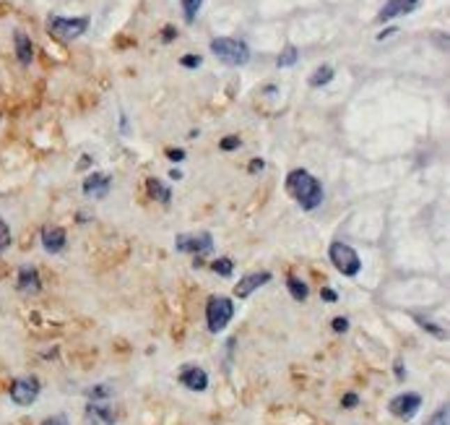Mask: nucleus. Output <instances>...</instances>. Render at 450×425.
<instances>
[{
	"instance_id": "6ab92c4d",
	"label": "nucleus",
	"mask_w": 450,
	"mask_h": 425,
	"mask_svg": "<svg viewBox=\"0 0 450 425\" xmlns=\"http://www.w3.org/2000/svg\"><path fill=\"white\" fill-rule=\"evenodd\" d=\"M333 81V68L331 66H320V68L313 70V76H310V87H325V84H331Z\"/></svg>"
},
{
	"instance_id": "393cba45",
	"label": "nucleus",
	"mask_w": 450,
	"mask_h": 425,
	"mask_svg": "<svg viewBox=\"0 0 450 425\" xmlns=\"http://www.w3.org/2000/svg\"><path fill=\"white\" fill-rule=\"evenodd\" d=\"M417 321L421 324V329H427V331H432V334L437 336V339H445V329H440V327H435V324H430V321H424V318H419V316H414Z\"/></svg>"
},
{
	"instance_id": "c85d7f7f",
	"label": "nucleus",
	"mask_w": 450,
	"mask_h": 425,
	"mask_svg": "<svg viewBox=\"0 0 450 425\" xmlns=\"http://www.w3.org/2000/svg\"><path fill=\"white\" fill-rule=\"evenodd\" d=\"M331 327H333V331H339V334H343V331L349 329V321H346V318L339 316V318H333V324H331Z\"/></svg>"
},
{
	"instance_id": "9b49d317",
	"label": "nucleus",
	"mask_w": 450,
	"mask_h": 425,
	"mask_svg": "<svg viewBox=\"0 0 450 425\" xmlns=\"http://www.w3.org/2000/svg\"><path fill=\"white\" fill-rule=\"evenodd\" d=\"M16 287L19 292H26V295H37L42 290V279H40V271L31 267V264H24L16 274Z\"/></svg>"
},
{
	"instance_id": "4468645a",
	"label": "nucleus",
	"mask_w": 450,
	"mask_h": 425,
	"mask_svg": "<svg viewBox=\"0 0 450 425\" xmlns=\"http://www.w3.org/2000/svg\"><path fill=\"white\" fill-rule=\"evenodd\" d=\"M109 186H112V178H109L107 172H91V175L84 180V196L104 198L107 196Z\"/></svg>"
},
{
	"instance_id": "f8f14e48",
	"label": "nucleus",
	"mask_w": 450,
	"mask_h": 425,
	"mask_svg": "<svg viewBox=\"0 0 450 425\" xmlns=\"http://www.w3.org/2000/svg\"><path fill=\"white\" fill-rule=\"evenodd\" d=\"M417 6H419V0H388V3L380 8V13H378V21L385 24V21L398 19V16H406V13H411Z\"/></svg>"
},
{
	"instance_id": "ddd939ff",
	"label": "nucleus",
	"mask_w": 450,
	"mask_h": 425,
	"mask_svg": "<svg viewBox=\"0 0 450 425\" xmlns=\"http://www.w3.org/2000/svg\"><path fill=\"white\" fill-rule=\"evenodd\" d=\"M180 384L190 392H205L208 389V373L198 366H185L180 371Z\"/></svg>"
},
{
	"instance_id": "9d476101",
	"label": "nucleus",
	"mask_w": 450,
	"mask_h": 425,
	"mask_svg": "<svg viewBox=\"0 0 450 425\" xmlns=\"http://www.w3.org/2000/svg\"><path fill=\"white\" fill-rule=\"evenodd\" d=\"M65 246H68V235H65V230L63 228H52V225H47V228L42 230V248H45L47 253L58 256V253L65 251Z\"/></svg>"
},
{
	"instance_id": "423d86ee",
	"label": "nucleus",
	"mask_w": 450,
	"mask_h": 425,
	"mask_svg": "<svg viewBox=\"0 0 450 425\" xmlns=\"http://www.w3.org/2000/svg\"><path fill=\"white\" fill-rule=\"evenodd\" d=\"M175 248L180 253H196V256H205L214 251V235L211 232H185V235L175 237Z\"/></svg>"
},
{
	"instance_id": "f03ea898",
	"label": "nucleus",
	"mask_w": 450,
	"mask_h": 425,
	"mask_svg": "<svg viewBox=\"0 0 450 425\" xmlns=\"http://www.w3.org/2000/svg\"><path fill=\"white\" fill-rule=\"evenodd\" d=\"M211 52L229 68H242V66L250 63L247 42L235 40V37H216V40H211Z\"/></svg>"
},
{
	"instance_id": "f704fd0d",
	"label": "nucleus",
	"mask_w": 450,
	"mask_h": 425,
	"mask_svg": "<svg viewBox=\"0 0 450 425\" xmlns=\"http://www.w3.org/2000/svg\"><path fill=\"white\" fill-rule=\"evenodd\" d=\"M175 34H177L175 27H164V42H172L175 40Z\"/></svg>"
},
{
	"instance_id": "f257e3e1",
	"label": "nucleus",
	"mask_w": 450,
	"mask_h": 425,
	"mask_svg": "<svg viewBox=\"0 0 450 425\" xmlns=\"http://www.w3.org/2000/svg\"><path fill=\"white\" fill-rule=\"evenodd\" d=\"M286 193L304 209V211H315L323 204V186L320 180L310 175L307 170H292L286 175Z\"/></svg>"
},
{
	"instance_id": "39448f33",
	"label": "nucleus",
	"mask_w": 450,
	"mask_h": 425,
	"mask_svg": "<svg viewBox=\"0 0 450 425\" xmlns=\"http://www.w3.org/2000/svg\"><path fill=\"white\" fill-rule=\"evenodd\" d=\"M88 29V19L79 16V19H65V16H49L47 19V31L55 34L58 40H76Z\"/></svg>"
},
{
	"instance_id": "4be33fe9",
	"label": "nucleus",
	"mask_w": 450,
	"mask_h": 425,
	"mask_svg": "<svg viewBox=\"0 0 450 425\" xmlns=\"http://www.w3.org/2000/svg\"><path fill=\"white\" fill-rule=\"evenodd\" d=\"M297 58H300L297 47H292V45H289V47H286L284 52L276 58V66H279V68H289V66H294V63H297Z\"/></svg>"
},
{
	"instance_id": "a878e982",
	"label": "nucleus",
	"mask_w": 450,
	"mask_h": 425,
	"mask_svg": "<svg viewBox=\"0 0 450 425\" xmlns=\"http://www.w3.org/2000/svg\"><path fill=\"white\" fill-rule=\"evenodd\" d=\"M430 425H448V405H442L437 412H435V417L430 420Z\"/></svg>"
},
{
	"instance_id": "412c9836",
	"label": "nucleus",
	"mask_w": 450,
	"mask_h": 425,
	"mask_svg": "<svg viewBox=\"0 0 450 425\" xmlns=\"http://www.w3.org/2000/svg\"><path fill=\"white\" fill-rule=\"evenodd\" d=\"M183 3V13H185V21L187 24H193L198 19V10L203 6V0H180Z\"/></svg>"
},
{
	"instance_id": "4c0bfd02",
	"label": "nucleus",
	"mask_w": 450,
	"mask_h": 425,
	"mask_svg": "<svg viewBox=\"0 0 450 425\" xmlns=\"http://www.w3.org/2000/svg\"><path fill=\"white\" fill-rule=\"evenodd\" d=\"M169 178H172V180H180V178H183V172H180V170H172V172H169Z\"/></svg>"
},
{
	"instance_id": "7ed1b4c3",
	"label": "nucleus",
	"mask_w": 450,
	"mask_h": 425,
	"mask_svg": "<svg viewBox=\"0 0 450 425\" xmlns=\"http://www.w3.org/2000/svg\"><path fill=\"white\" fill-rule=\"evenodd\" d=\"M328 258H331V264L336 267V271H341L343 277H357L362 271V258H359V253L349 243H341V240L331 243Z\"/></svg>"
},
{
	"instance_id": "6e6552de",
	"label": "nucleus",
	"mask_w": 450,
	"mask_h": 425,
	"mask_svg": "<svg viewBox=\"0 0 450 425\" xmlns=\"http://www.w3.org/2000/svg\"><path fill=\"white\" fill-rule=\"evenodd\" d=\"M419 407H421V396L417 392H406V394L393 396L388 410H391V415L401 417V420H411V417L419 412Z\"/></svg>"
},
{
	"instance_id": "72a5a7b5",
	"label": "nucleus",
	"mask_w": 450,
	"mask_h": 425,
	"mask_svg": "<svg viewBox=\"0 0 450 425\" xmlns=\"http://www.w3.org/2000/svg\"><path fill=\"white\" fill-rule=\"evenodd\" d=\"M263 167H265L263 159H253V162H250V172H258V170H263Z\"/></svg>"
},
{
	"instance_id": "aec40b11",
	"label": "nucleus",
	"mask_w": 450,
	"mask_h": 425,
	"mask_svg": "<svg viewBox=\"0 0 450 425\" xmlns=\"http://www.w3.org/2000/svg\"><path fill=\"white\" fill-rule=\"evenodd\" d=\"M88 402H107L109 396H112V389L107 384H99V386H91L86 392Z\"/></svg>"
},
{
	"instance_id": "a211bd4d",
	"label": "nucleus",
	"mask_w": 450,
	"mask_h": 425,
	"mask_svg": "<svg viewBox=\"0 0 450 425\" xmlns=\"http://www.w3.org/2000/svg\"><path fill=\"white\" fill-rule=\"evenodd\" d=\"M286 290H289V295H292L297 303H304V300L310 297V287L304 285L302 279H297V277L286 279Z\"/></svg>"
},
{
	"instance_id": "2eb2a0df",
	"label": "nucleus",
	"mask_w": 450,
	"mask_h": 425,
	"mask_svg": "<svg viewBox=\"0 0 450 425\" xmlns=\"http://www.w3.org/2000/svg\"><path fill=\"white\" fill-rule=\"evenodd\" d=\"M86 420L91 425H115V412L109 410L107 402H88Z\"/></svg>"
},
{
	"instance_id": "1a4fd4ad",
	"label": "nucleus",
	"mask_w": 450,
	"mask_h": 425,
	"mask_svg": "<svg viewBox=\"0 0 450 425\" xmlns=\"http://www.w3.org/2000/svg\"><path fill=\"white\" fill-rule=\"evenodd\" d=\"M268 282H271V271H253V274H245V277L235 285V297L245 300V297H250L255 290H261V287L268 285Z\"/></svg>"
},
{
	"instance_id": "c9c22d12",
	"label": "nucleus",
	"mask_w": 450,
	"mask_h": 425,
	"mask_svg": "<svg viewBox=\"0 0 450 425\" xmlns=\"http://www.w3.org/2000/svg\"><path fill=\"white\" fill-rule=\"evenodd\" d=\"M396 378H398V381L403 378V363H401V360H396Z\"/></svg>"
},
{
	"instance_id": "c756f323",
	"label": "nucleus",
	"mask_w": 450,
	"mask_h": 425,
	"mask_svg": "<svg viewBox=\"0 0 450 425\" xmlns=\"http://www.w3.org/2000/svg\"><path fill=\"white\" fill-rule=\"evenodd\" d=\"M240 147V139H237V136H226L224 141H222V149H224V151H232V149H237Z\"/></svg>"
},
{
	"instance_id": "cd10ccee",
	"label": "nucleus",
	"mask_w": 450,
	"mask_h": 425,
	"mask_svg": "<svg viewBox=\"0 0 450 425\" xmlns=\"http://www.w3.org/2000/svg\"><path fill=\"white\" fill-rule=\"evenodd\" d=\"M180 63H183L185 68H198V66H201V55H185Z\"/></svg>"
},
{
	"instance_id": "2f4dec72",
	"label": "nucleus",
	"mask_w": 450,
	"mask_h": 425,
	"mask_svg": "<svg viewBox=\"0 0 450 425\" xmlns=\"http://www.w3.org/2000/svg\"><path fill=\"white\" fill-rule=\"evenodd\" d=\"M166 157L172 159V162H183V159H185V151H183V149H166Z\"/></svg>"
},
{
	"instance_id": "0eeeda50",
	"label": "nucleus",
	"mask_w": 450,
	"mask_h": 425,
	"mask_svg": "<svg viewBox=\"0 0 450 425\" xmlns=\"http://www.w3.org/2000/svg\"><path fill=\"white\" fill-rule=\"evenodd\" d=\"M42 392V384L37 376H21L10 384V399L19 407H29L37 402V396Z\"/></svg>"
},
{
	"instance_id": "dca6fc26",
	"label": "nucleus",
	"mask_w": 450,
	"mask_h": 425,
	"mask_svg": "<svg viewBox=\"0 0 450 425\" xmlns=\"http://www.w3.org/2000/svg\"><path fill=\"white\" fill-rule=\"evenodd\" d=\"M13 42H16V58H19V63L21 66H29L31 60H34V45H31L29 34L16 31V34H13Z\"/></svg>"
},
{
	"instance_id": "bb28decb",
	"label": "nucleus",
	"mask_w": 450,
	"mask_h": 425,
	"mask_svg": "<svg viewBox=\"0 0 450 425\" xmlns=\"http://www.w3.org/2000/svg\"><path fill=\"white\" fill-rule=\"evenodd\" d=\"M357 405H359V396L354 394V392H352V394H346V396L341 399V407H343V410H352V407H357Z\"/></svg>"
},
{
	"instance_id": "7c9ffc66",
	"label": "nucleus",
	"mask_w": 450,
	"mask_h": 425,
	"mask_svg": "<svg viewBox=\"0 0 450 425\" xmlns=\"http://www.w3.org/2000/svg\"><path fill=\"white\" fill-rule=\"evenodd\" d=\"M40 425H68V417H65V415H55V417H47V420H42Z\"/></svg>"
},
{
	"instance_id": "20e7f679",
	"label": "nucleus",
	"mask_w": 450,
	"mask_h": 425,
	"mask_svg": "<svg viewBox=\"0 0 450 425\" xmlns=\"http://www.w3.org/2000/svg\"><path fill=\"white\" fill-rule=\"evenodd\" d=\"M232 318H235V303L229 297L219 295L208 300V306H205V327H208L211 334L224 331Z\"/></svg>"
},
{
	"instance_id": "e433bc0d",
	"label": "nucleus",
	"mask_w": 450,
	"mask_h": 425,
	"mask_svg": "<svg viewBox=\"0 0 450 425\" xmlns=\"http://www.w3.org/2000/svg\"><path fill=\"white\" fill-rule=\"evenodd\" d=\"M391 34H396V29H385L382 34H378V40H385V37H391Z\"/></svg>"
},
{
	"instance_id": "5701e85b",
	"label": "nucleus",
	"mask_w": 450,
	"mask_h": 425,
	"mask_svg": "<svg viewBox=\"0 0 450 425\" xmlns=\"http://www.w3.org/2000/svg\"><path fill=\"white\" fill-rule=\"evenodd\" d=\"M219 277H232V271H235V264H232V258H216L214 264H211Z\"/></svg>"
},
{
	"instance_id": "473e14b6",
	"label": "nucleus",
	"mask_w": 450,
	"mask_h": 425,
	"mask_svg": "<svg viewBox=\"0 0 450 425\" xmlns=\"http://www.w3.org/2000/svg\"><path fill=\"white\" fill-rule=\"evenodd\" d=\"M320 295H323V300H328V303H336V300H339V295L333 292L331 287H323V292H320Z\"/></svg>"
},
{
	"instance_id": "f3484780",
	"label": "nucleus",
	"mask_w": 450,
	"mask_h": 425,
	"mask_svg": "<svg viewBox=\"0 0 450 425\" xmlns=\"http://www.w3.org/2000/svg\"><path fill=\"white\" fill-rule=\"evenodd\" d=\"M146 188H148V196L157 198L159 204L169 207V201H172V191H169V186H164V183H162V180H157V178H148Z\"/></svg>"
},
{
	"instance_id": "b1692460",
	"label": "nucleus",
	"mask_w": 450,
	"mask_h": 425,
	"mask_svg": "<svg viewBox=\"0 0 450 425\" xmlns=\"http://www.w3.org/2000/svg\"><path fill=\"white\" fill-rule=\"evenodd\" d=\"M10 246V228L6 219H0V253Z\"/></svg>"
}]
</instances>
